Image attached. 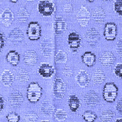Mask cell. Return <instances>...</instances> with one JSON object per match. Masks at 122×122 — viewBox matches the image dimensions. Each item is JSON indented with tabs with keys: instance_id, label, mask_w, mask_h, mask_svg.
Listing matches in <instances>:
<instances>
[{
	"instance_id": "6da1fadb",
	"label": "cell",
	"mask_w": 122,
	"mask_h": 122,
	"mask_svg": "<svg viewBox=\"0 0 122 122\" xmlns=\"http://www.w3.org/2000/svg\"><path fill=\"white\" fill-rule=\"evenodd\" d=\"M43 94V89L36 82H31L27 89V98L31 103H36Z\"/></svg>"
},
{
	"instance_id": "7a4b0ae2",
	"label": "cell",
	"mask_w": 122,
	"mask_h": 122,
	"mask_svg": "<svg viewBox=\"0 0 122 122\" xmlns=\"http://www.w3.org/2000/svg\"><path fill=\"white\" fill-rule=\"evenodd\" d=\"M119 89L114 82H107L103 87V98L107 103H113L118 96Z\"/></svg>"
},
{
	"instance_id": "3957f363",
	"label": "cell",
	"mask_w": 122,
	"mask_h": 122,
	"mask_svg": "<svg viewBox=\"0 0 122 122\" xmlns=\"http://www.w3.org/2000/svg\"><path fill=\"white\" fill-rule=\"evenodd\" d=\"M38 10L43 16H51L55 11L56 8L55 4L50 0H41L38 3Z\"/></svg>"
},
{
	"instance_id": "277c9868",
	"label": "cell",
	"mask_w": 122,
	"mask_h": 122,
	"mask_svg": "<svg viewBox=\"0 0 122 122\" xmlns=\"http://www.w3.org/2000/svg\"><path fill=\"white\" fill-rule=\"evenodd\" d=\"M66 92V85L64 80L60 77H56L53 82V94L58 99H62Z\"/></svg>"
},
{
	"instance_id": "5b68a950",
	"label": "cell",
	"mask_w": 122,
	"mask_h": 122,
	"mask_svg": "<svg viewBox=\"0 0 122 122\" xmlns=\"http://www.w3.org/2000/svg\"><path fill=\"white\" fill-rule=\"evenodd\" d=\"M27 35L30 41H38L41 36V27L38 22H30L27 29Z\"/></svg>"
},
{
	"instance_id": "8992f818",
	"label": "cell",
	"mask_w": 122,
	"mask_h": 122,
	"mask_svg": "<svg viewBox=\"0 0 122 122\" xmlns=\"http://www.w3.org/2000/svg\"><path fill=\"white\" fill-rule=\"evenodd\" d=\"M81 43L82 38L78 33L73 31L69 34L68 36V44L73 52H76L79 50L81 46Z\"/></svg>"
},
{
	"instance_id": "52a82bcc",
	"label": "cell",
	"mask_w": 122,
	"mask_h": 122,
	"mask_svg": "<svg viewBox=\"0 0 122 122\" xmlns=\"http://www.w3.org/2000/svg\"><path fill=\"white\" fill-rule=\"evenodd\" d=\"M103 35L108 41H114L117 35V27L114 22H107L105 25Z\"/></svg>"
},
{
	"instance_id": "ba28073f",
	"label": "cell",
	"mask_w": 122,
	"mask_h": 122,
	"mask_svg": "<svg viewBox=\"0 0 122 122\" xmlns=\"http://www.w3.org/2000/svg\"><path fill=\"white\" fill-rule=\"evenodd\" d=\"M90 18H91V15L89 10L87 9L86 7L82 6L76 16L78 23L80 25L81 27H85L88 25L89 21L90 20Z\"/></svg>"
},
{
	"instance_id": "9c48e42d",
	"label": "cell",
	"mask_w": 122,
	"mask_h": 122,
	"mask_svg": "<svg viewBox=\"0 0 122 122\" xmlns=\"http://www.w3.org/2000/svg\"><path fill=\"white\" fill-rule=\"evenodd\" d=\"M9 102L11 107L17 108L24 102V96L19 91H14L9 95Z\"/></svg>"
},
{
	"instance_id": "30bf717a",
	"label": "cell",
	"mask_w": 122,
	"mask_h": 122,
	"mask_svg": "<svg viewBox=\"0 0 122 122\" xmlns=\"http://www.w3.org/2000/svg\"><path fill=\"white\" fill-rule=\"evenodd\" d=\"M100 38V34L98 30L95 28H91L88 29L85 34V39L89 45L94 46L98 43Z\"/></svg>"
},
{
	"instance_id": "8fae6325",
	"label": "cell",
	"mask_w": 122,
	"mask_h": 122,
	"mask_svg": "<svg viewBox=\"0 0 122 122\" xmlns=\"http://www.w3.org/2000/svg\"><path fill=\"white\" fill-rule=\"evenodd\" d=\"M84 100L86 104L89 107H93L99 104L101 98L98 93H96L94 91H89V92L85 94Z\"/></svg>"
},
{
	"instance_id": "7c38bea8",
	"label": "cell",
	"mask_w": 122,
	"mask_h": 122,
	"mask_svg": "<svg viewBox=\"0 0 122 122\" xmlns=\"http://www.w3.org/2000/svg\"><path fill=\"white\" fill-rule=\"evenodd\" d=\"M116 60L115 56L112 52L110 51H105L100 56L99 61L102 66L105 67H110L114 64Z\"/></svg>"
},
{
	"instance_id": "4fadbf2b",
	"label": "cell",
	"mask_w": 122,
	"mask_h": 122,
	"mask_svg": "<svg viewBox=\"0 0 122 122\" xmlns=\"http://www.w3.org/2000/svg\"><path fill=\"white\" fill-rule=\"evenodd\" d=\"M41 50L43 55L45 57L51 56L53 50V43L51 38L47 37L43 39L41 44Z\"/></svg>"
},
{
	"instance_id": "5bb4252c",
	"label": "cell",
	"mask_w": 122,
	"mask_h": 122,
	"mask_svg": "<svg viewBox=\"0 0 122 122\" xmlns=\"http://www.w3.org/2000/svg\"><path fill=\"white\" fill-rule=\"evenodd\" d=\"M38 73L41 76L45 78H49L51 77L54 73H55V68L54 67L47 63L41 64V66H39L38 70Z\"/></svg>"
},
{
	"instance_id": "9a60e30c",
	"label": "cell",
	"mask_w": 122,
	"mask_h": 122,
	"mask_svg": "<svg viewBox=\"0 0 122 122\" xmlns=\"http://www.w3.org/2000/svg\"><path fill=\"white\" fill-rule=\"evenodd\" d=\"M38 61V55L34 50H27L24 55V62L26 65L34 66L36 64Z\"/></svg>"
},
{
	"instance_id": "2e32d148",
	"label": "cell",
	"mask_w": 122,
	"mask_h": 122,
	"mask_svg": "<svg viewBox=\"0 0 122 122\" xmlns=\"http://www.w3.org/2000/svg\"><path fill=\"white\" fill-rule=\"evenodd\" d=\"M75 80L77 84L79 85L80 86L84 88L86 87L88 85H89L90 82V78L89 75L84 70H81L76 76Z\"/></svg>"
},
{
	"instance_id": "e0dca14e",
	"label": "cell",
	"mask_w": 122,
	"mask_h": 122,
	"mask_svg": "<svg viewBox=\"0 0 122 122\" xmlns=\"http://www.w3.org/2000/svg\"><path fill=\"white\" fill-rule=\"evenodd\" d=\"M1 21L4 27H9L14 20V14L9 9H6L1 14Z\"/></svg>"
},
{
	"instance_id": "ac0fdd59",
	"label": "cell",
	"mask_w": 122,
	"mask_h": 122,
	"mask_svg": "<svg viewBox=\"0 0 122 122\" xmlns=\"http://www.w3.org/2000/svg\"><path fill=\"white\" fill-rule=\"evenodd\" d=\"M66 21L61 17H57L54 22V30L56 36H60L66 30Z\"/></svg>"
},
{
	"instance_id": "d6986e66",
	"label": "cell",
	"mask_w": 122,
	"mask_h": 122,
	"mask_svg": "<svg viewBox=\"0 0 122 122\" xmlns=\"http://www.w3.org/2000/svg\"><path fill=\"white\" fill-rule=\"evenodd\" d=\"M9 39L13 43H21L25 39L24 34L20 28L13 29L9 34Z\"/></svg>"
},
{
	"instance_id": "ffe728a7",
	"label": "cell",
	"mask_w": 122,
	"mask_h": 122,
	"mask_svg": "<svg viewBox=\"0 0 122 122\" xmlns=\"http://www.w3.org/2000/svg\"><path fill=\"white\" fill-rule=\"evenodd\" d=\"M14 75L9 70H4L1 75V82L5 86H10L14 82Z\"/></svg>"
},
{
	"instance_id": "44dd1931",
	"label": "cell",
	"mask_w": 122,
	"mask_h": 122,
	"mask_svg": "<svg viewBox=\"0 0 122 122\" xmlns=\"http://www.w3.org/2000/svg\"><path fill=\"white\" fill-rule=\"evenodd\" d=\"M81 58L82 63L87 67L94 66L96 61V56L92 52H85Z\"/></svg>"
},
{
	"instance_id": "7402d4cb",
	"label": "cell",
	"mask_w": 122,
	"mask_h": 122,
	"mask_svg": "<svg viewBox=\"0 0 122 122\" xmlns=\"http://www.w3.org/2000/svg\"><path fill=\"white\" fill-rule=\"evenodd\" d=\"M6 61L13 66H16L18 65L20 61V55L15 50H10L8 52L6 56Z\"/></svg>"
},
{
	"instance_id": "603a6c76",
	"label": "cell",
	"mask_w": 122,
	"mask_h": 122,
	"mask_svg": "<svg viewBox=\"0 0 122 122\" xmlns=\"http://www.w3.org/2000/svg\"><path fill=\"white\" fill-rule=\"evenodd\" d=\"M92 18L96 22L103 23L105 20L106 13L105 10L101 7H97L92 11Z\"/></svg>"
},
{
	"instance_id": "cb8c5ba5",
	"label": "cell",
	"mask_w": 122,
	"mask_h": 122,
	"mask_svg": "<svg viewBox=\"0 0 122 122\" xmlns=\"http://www.w3.org/2000/svg\"><path fill=\"white\" fill-rule=\"evenodd\" d=\"M68 103L70 110L73 112H76L80 107V101L76 95H71Z\"/></svg>"
},
{
	"instance_id": "d4e9b609",
	"label": "cell",
	"mask_w": 122,
	"mask_h": 122,
	"mask_svg": "<svg viewBox=\"0 0 122 122\" xmlns=\"http://www.w3.org/2000/svg\"><path fill=\"white\" fill-rule=\"evenodd\" d=\"M41 112L46 116H50L55 112V107L53 104L50 101H45L41 104Z\"/></svg>"
},
{
	"instance_id": "484cf974",
	"label": "cell",
	"mask_w": 122,
	"mask_h": 122,
	"mask_svg": "<svg viewBox=\"0 0 122 122\" xmlns=\"http://www.w3.org/2000/svg\"><path fill=\"white\" fill-rule=\"evenodd\" d=\"M105 80H106V75L103 72V71L101 69H97L92 75V80L95 84L101 85L103 83Z\"/></svg>"
},
{
	"instance_id": "4316f807",
	"label": "cell",
	"mask_w": 122,
	"mask_h": 122,
	"mask_svg": "<svg viewBox=\"0 0 122 122\" xmlns=\"http://www.w3.org/2000/svg\"><path fill=\"white\" fill-rule=\"evenodd\" d=\"M17 17L20 22H26L29 17V13L25 7L20 8L17 13Z\"/></svg>"
},
{
	"instance_id": "83f0119b",
	"label": "cell",
	"mask_w": 122,
	"mask_h": 122,
	"mask_svg": "<svg viewBox=\"0 0 122 122\" xmlns=\"http://www.w3.org/2000/svg\"><path fill=\"white\" fill-rule=\"evenodd\" d=\"M115 114L111 110H105L100 115V119L103 122H110L114 117Z\"/></svg>"
},
{
	"instance_id": "f1b7e54d",
	"label": "cell",
	"mask_w": 122,
	"mask_h": 122,
	"mask_svg": "<svg viewBox=\"0 0 122 122\" xmlns=\"http://www.w3.org/2000/svg\"><path fill=\"white\" fill-rule=\"evenodd\" d=\"M17 80L20 82H26L29 79V73L25 69L20 68L16 74Z\"/></svg>"
},
{
	"instance_id": "f546056e",
	"label": "cell",
	"mask_w": 122,
	"mask_h": 122,
	"mask_svg": "<svg viewBox=\"0 0 122 122\" xmlns=\"http://www.w3.org/2000/svg\"><path fill=\"white\" fill-rule=\"evenodd\" d=\"M68 61V56L65 52L59 50L55 55V62L59 64H64Z\"/></svg>"
},
{
	"instance_id": "4dcf8cb0",
	"label": "cell",
	"mask_w": 122,
	"mask_h": 122,
	"mask_svg": "<svg viewBox=\"0 0 122 122\" xmlns=\"http://www.w3.org/2000/svg\"><path fill=\"white\" fill-rule=\"evenodd\" d=\"M82 117L86 122H94L97 119V115L92 111L86 110L83 113Z\"/></svg>"
},
{
	"instance_id": "1f68e13d",
	"label": "cell",
	"mask_w": 122,
	"mask_h": 122,
	"mask_svg": "<svg viewBox=\"0 0 122 122\" xmlns=\"http://www.w3.org/2000/svg\"><path fill=\"white\" fill-rule=\"evenodd\" d=\"M55 118L59 122L65 121L67 118V112L63 109H58L54 112Z\"/></svg>"
},
{
	"instance_id": "d6a6232c",
	"label": "cell",
	"mask_w": 122,
	"mask_h": 122,
	"mask_svg": "<svg viewBox=\"0 0 122 122\" xmlns=\"http://www.w3.org/2000/svg\"><path fill=\"white\" fill-rule=\"evenodd\" d=\"M38 119V116L34 112H29L24 115L23 120L25 122H36Z\"/></svg>"
},
{
	"instance_id": "836d02e7",
	"label": "cell",
	"mask_w": 122,
	"mask_h": 122,
	"mask_svg": "<svg viewBox=\"0 0 122 122\" xmlns=\"http://www.w3.org/2000/svg\"><path fill=\"white\" fill-rule=\"evenodd\" d=\"M6 119L8 122H19L20 117L18 113L11 112L6 115Z\"/></svg>"
},
{
	"instance_id": "e575fe53",
	"label": "cell",
	"mask_w": 122,
	"mask_h": 122,
	"mask_svg": "<svg viewBox=\"0 0 122 122\" xmlns=\"http://www.w3.org/2000/svg\"><path fill=\"white\" fill-rule=\"evenodd\" d=\"M114 11L120 16L122 15V0H116L114 3Z\"/></svg>"
},
{
	"instance_id": "d590c367",
	"label": "cell",
	"mask_w": 122,
	"mask_h": 122,
	"mask_svg": "<svg viewBox=\"0 0 122 122\" xmlns=\"http://www.w3.org/2000/svg\"><path fill=\"white\" fill-rule=\"evenodd\" d=\"M114 74L116 76L119 77V78H122V64H118L117 65H116L114 68Z\"/></svg>"
},
{
	"instance_id": "8d00e7d4",
	"label": "cell",
	"mask_w": 122,
	"mask_h": 122,
	"mask_svg": "<svg viewBox=\"0 0 122 122\" xmlns=\"http://www.w3.org/2000/svg\"><path fill=\"white\" fill-rule=\"evenodd\" d=\"M62 73H63V75H64V76H66V77H70L73 74V71H72V70L71 69V68L69 66H66L64 68Z\"/></svg>"
},
{
	"instance_id": "74e56055",
	"label": "cell",
	"mask_w": 122,
	"mask_h": 122,
	"mask_svg": "<svg viewBox=\"0 0 122 122\" xmlns=\"http://www.w3.org/2000/svg\"><path fill=\"white\" fill-rule=\"evenodd\" d=\"M5 46V37L2 32L0 31V52Z\"/></svg>"
},
{
	"instance_id": "f35d334b",
	"label": "cell",
	"mask_w": 122,
	"mask_h": 122,
	"mask_svg": "<svg viewBox=\"0 0 122 122\" xmlns=\"http://www.w3.org/2000/svg\"><path fill=\"white\" fill-rule=\"evenodd\" d=\"M73 6L71 4H67L64 7V10L66 13H71L73 11Z\"/></svg>"
},
{
	"instance_id": "ab89813d",
	"label": "cell",
	"mask_w": 122,
	"mask_h": 122,
	"mask_svg": "<svg viewBox=\"0 0 122 122\" xmlns=\"http://www.w3.org/2000/svg\"><path fill=\"white\" fill-rule=\"evenodd\" d=\"M117 53L119 55V56L122 57V39L119 40V43H117Z\"/></svg>"
},
{
	"instance_id": "60d3db41",
	"label": "cell",
	"mask_w": 122,
	"mask_h": 122,
	"mask_svg": "<svg viewBox=\"0 0 122 122\" xmlns=\"http://www.w3.org/2000/svg\"><path fill=\"white\" fill-rule=\"evenodd\" d=\"M116 109H117V110L119 112V113L120 114H122V99H120V100L119 101V102H118L117 104Z\"/></svg>"
},
{
	"instance_id": "b9f144b4",
	"label": "cell",
	"mask_w": 122,
	"mask_h": 122,
	"mask_svg": "<svg viewBox=\"0 0 122 122\" xmlns=\"http://www.w3.org/2000/svg\"><path fill=\"white\" fill-rule=\"evenodd\" d=\"M4 107V100L3 97L0 95V112L3 110Z\"/></svg>"
},
{
	"instance_id": "7bdbcfd3",
	"label": "cell",
	"mask_w": 122,
	"mask_h": 122,
	"mask_svg": "<svg viewBox=\"0 0 122 122\" xmlns=\"http://www.w3.org/2000/svg\"><path fill=\"white\" fill-rule=\"evenodd\" d=\"M10 2H11V3H14V4H15V3H17L18 1L19 0H9Z\"/></svg>"
},
{
	"instance_id": "ee69618b",
	"label": "cell",
	"mask_w": 122,
	"mask_h": 122,
	"mask_svg": "<svg viewBox=\"0 0 122 122\" xmlns=\"http://www.w3.org/2000/svg\"><path fill=\"white\" fill-rule=\"evenodd\" d=\"M122 122V118H119V119H117V120H116V122Z\"/></svg>"
},
{
	"instance_id": "f6af8a7d",
	"label": "cell",
	"mask_w": 122,
	"mask_h": 122,
	"mask_svg": "<svg viewBox=\"0 0 122 122\" xmlns=\"http://www.w3.org/2000/svg\"><path fill=\"white\" fill-rule=\"evenodd\" d=\"M27 2H34V1H35L36 0H26Z\"/></svg>"
},
{
	"instance_id": "bcb514c9",
	"label": "cell",
	"mask_w": 122,
	"mask_h": 122,
	"mask_svg": "<svg viewBox=\"0 0 122 122\" xmlns=\"http://www.w3.org/2000/svg\"><path fill=\"white\" fill-rule=\"evenodd\" d=\"M86 1H88L90 2V3H92V2H94L95 0H86Z\"/></svg>"
},
{
	"instance_id": "7dc6e473",
	"label": "cell",
	"mask_w": 122,
	"mask_h": 122,
	"mask_svg": "<svg viewBox=\"0 0 122 122\" xmlns=\"http://www.w3.org/2000/svg\"><path fill=\"white\" fill-rule=\"evenodd\" d=\"M103 1H111V0H102Z\"/></svg>"
},
{
	"instance_id": "c3c4849f",
	"label": "cell",
	"mask_w": 122,
	"mask_h": 122,
	"mask_svg": "<svg viewBox=\"0 0 122 122\" xmlns=\"http://www.w3.org/2000/svg\"><path fill=\"white\" fill-rule=\"evenodd\" d=\"M41 122H49V121H42Z\"/></svg>"
}]
</instances>
